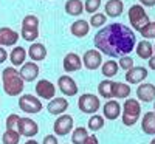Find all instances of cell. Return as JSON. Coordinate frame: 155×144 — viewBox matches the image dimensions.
Here are the masks:
<instances>
[{
    "label": "cell",
    "mask_w": 155,
    "mask_h": 144,
    "mask_svg": "<svg viewBox=\"0 0 155 144\" xmlns=\"http://www.w3.org/2000/svg\"><path fill=\"white\" fill-rule=\"evenodd\" d=\"M95 48L102 54L110 57L127 56L135 50L137 36L135 33L123 23H110L101 28L93 39Z\"/></svg>",
    "instance_id": "1"
},
{
    "label": "cell",
    "mask_w": 155,
    "mask_h": 144,
    "mask_svg": "<svg viewBox=\"0 0 155 144\" xmlns=\"http://www.w3.org/2000/svg\"><path fill=\"white\" fill-rule=\"evenodd\" d=\"M2 82H3V91L8 96H19L25 88V82L20 77L16 67H6L2 71Z\"/></svg>",
    "instance_id": "2"
},
{
    "label": "cell",
    "mask_w": 155,
    "mask_h": 144,
    "mask_svg": "<svg viewBox=\"0 0 155 144\" xmlns=\"http://www.w3.org/2000/svg\"><path fill=\"white\" fill-rule=\"evenodd\" d=\"M121 119L123 124L127 127H132L138 123L140 116H141V106H140V101L134 99V98H126L123 107H121Z\"/></svg>",
    "instance_id": "3"
},
{
    "label": "cell",
    "mask_w": 155,
    "mask_h": 144,
    "mask_svg": "<svg viewBox=\"0 0 155 144\" xmlns=\"http://www.w3.org/2000/svg\"><path fill=\"white\" fill-rule=\"evenodd\" d=\"M20 36H22L23 41H27V42H34L39 37V17L37 16L28 14V16L23 17Z\"/></svg>",
    "instance_id": "4"
},
{
    "label": "cell",
    "mask_w": 155,
    "mask_h": 144,
    "mask_svg": "<svg viewBox=\"0 0 155 144\" xmlns=\"http://www.w3.org/2000/svg\"><path fill=\"white\" fill-rule=\"evenodd\" d=\"M129 20L135 31H141L149 23V16L141 5H132L129 9Z\"/></svg>",
    "instance_id": "5"
},
{
    "label": "cell",
    "mask_w": 155,
    "mask_h": 144,
    "mask_svg": "<svg viewBox=\"0 0 155 144\" xmlns=\"http://www.w3.org/2000/svg\"><path fill=\"white\" fill-rule=\"evenodd\" d=\"M78 107H79V110L82 113L95 115L101 107V101L93 93H84V95H81L79 99H78Z\"/></svg>",
    "instance_id": "6"
},
{
    "label": "cell",
    "mask_w": 155,
    "mask_h": 144,
    "mask_svg": "<svg viewBox=\"0 0 155 144\" xmlns=\"http://www.w3.org/2000/svg\"><path fill=\"white\" fill-rule=\"evenodd\" d=\"M73 126H74V119L71 115H65L62 113L58 116V119L54 121L53 124V130H54V135H59V136H67L71 130H73Z\"/></svg>",
    "instance_id": "7"
},
{
    "label": "cell",
    "mask_w": 155,
    "mask_h": 144,
    "mask_svg": "<svg viewBox=\"0 0 155 144\" xmlns=\"http://www.w3.org/2000/svg\"><path fill=\"white\" fill-rule=\"evenodd\" d=\"M19 107L25 113L34 115V113H39L42 110V102L39 98H36L33 95H22L19 98Z\"/></svg>",
    "instance_id": "8"
},
{
    "label": "cell",
    "mask_w": 155,
    "mask_h": 144,
    "mask_svg": "<svg viewBox=\"0 0 155 144\" xmlns=\"http://www.w3.org/2000/svg\"><path fill=\"white\" fill-rule=\"evenodd\" d=\"M17 132L20 136H27V138H34L37 133H39V126L36 121H33L31 118H19L17 121Z\"/></svg>",
    "instance_id": "9"
},
{
    "label": "cell",
    "mask_w": 155,
    "mask_h": 144,
    "mask_svg": "<svg viewBox=\"0 0 155 144\" xmlns=\"http://www.w3.org/2000/svg\"><path fill=\"white\" fill-rule=\"evenodd\" d=\"M102 65V54L98 50H87L84 56H82V67H85L87 70H98Z\"/></svg>",
    "instance_id": "10"
},
{
    "label": "cell",
    "mask_w": 155,
    "mask_h": 144,
    "mask_svg": "<svg viewBox=\"0 0 155 144\" xmlns=\"http://www.w3.org/2000/svg\"><path fill=\"white\" fill-rule=\"evenodd\" d=\"M36 95L39 98H44V99H53L56 96V85L48 81V79H41L37 81L36 84Z\"/></svg>",
    "instance_id": "11"
},
{
    "label": "cell",
    "mask_w": 155,
    "mask_h": 144,
    "mask_svg": "<svg viewBox=\"0 0 155 144\" xmlns=\"http://www.w3.org/2000/svg\"><path fill=\"white\" fill-rule=\"evenodd\" d=\"M58 87H59V90L62 91L65 96H76L78 95V85H76V82H74V79L71 76H68V74H62V76H59V79H58Z\"/></svg>",
    "instance_id": "12"
},
{
    "label": "cell",
    "mask_w": 155,
    "mask_h": 144,
    "mask_svg": "<svg viewBox=\"0 0 155 144\" xmlns=\"http://www.w3.org/2000/svg\"><path fill=\"white\" fill-rule=\"evenodd\" d=\"M121 110L123 109H121L118 101L116 99H109L104 104V107H102V115H104L106 119L115 121V119H118V116H121Z\"/></svg>",
    "instance_id": "13"
},
{
    "label": "cell",
    "mask_w": 155,
    "mask_h": 144,
    "mask_svg": "<svg viewBox=\"0 0 155 144\" xmlns=\"http://www.w3.org/2000/svg\"><path fill=\"white\" fill-rule=\"evenodd\" d=\"M19 74L23 79V82H33V81L37 79V76H39V65L36 62H25L22 65Z\"/></svg>",
    "instance_id": "14"
},
{
    "label": "cell",
    "mask_w": 155,
    "mask_h": 144,
    "mask_svg": "<svg viewBox=\"0 0 155 144\" xmlns=\"http://www.w3.org/2000/svg\"><path fill=\"white\" fill-rule=\"evenodd\" d=\"M147 68H144V67H134L130 68V70H127V73H126V81L130 84V85H135V84H141L146 77H147Z\"/></svg>",
    "instance_id": "15"
},
{
    "label": "cell",
    "mask_w": 155,
    "mask_h": 144,
    "mask_svg": "<svg viewBox=\"0 0 155 144\" xmlns=\"http://www.w3.org/2000/svg\"><path fill=\"white\" fill-rule=\"evenodd\" d=\"M19 42V33L12 28H0V47H16Z\"/></svg>",
    "instance_id": "16"
},
{
    "label": "cell",
    "mask_w": 155,
    "mask_h": 144,
    "mask_svg": "<svg viewBox=\"0 0 155 144\" xmlns=\"http://www.w3.org/2000/svg\"><path fill=\"white\" fill-rule=\"evenodd\" d=\"M62 67H64V70H65L67 73L79 71L82 68V61L76 53H68V54H65V57H64Z\"/></svg>",
    "instance_id": "17"
},
{
    "label": "cell",
    "mask_w": 155,
    "mask_h": 144,
    "mask_svg": "<svg viewBox=\"0 0 155 144\" xmlns=\"http://www.w3.org/2000/svg\"><path fill=\"white\" fill-rule=\"evenodd\" d=\"M67 109H68V101L65 98H53V99H50L48 106H47V110L51 115H58V116L65 113Z\"/></svg>",
    "instance_id": "18"
},
{
    "label": "cell",
    "mask_w": 155,
    "mask_h": 144,
    "mask_svg": "<svg viewBox=\"0 0 155 144\" xmlns=\"http://www.w3.org/2000/svg\"><path fill=\"white\" fill-rule=\"evenodd\" d=\"M137 96L141 102H152L155 99V85L153 84H141L137 88Z\"/></svg>",
    "instance_id": "19"
},
{
    "label": "cell",
    "mask_w": 155,
    "mask_h": 144,
    "mask_svg": "<svg viewBox=\"0 0 155 144\" xmlns=\"http://www.w3.org/2000/svg\"><path fill=\"white\" fill-rule=\"evenodd\" d=\"M90 31V23L87 20H74L70 27V33L74 36V37H85Z\"/></svg>",
    "instance_id": "20"
},
{
    "label": "cell",
    "mask_w": 155,
    "mask_h": 144,
    "mask_svg": "<svg viewBox=\"0 0 155 144\" xmlns=\"http://www.w3.org/2000/svg\"><path fill=\"white\" fill-rule=\"evenodd\" d=\"M12 67H19V65H23L25 64V59H27V50L23 47H14L12 51L8 54Z\"/></svg>",
    "instance_id": "21"
},
{
    "label": "cell",
    "mask_w": 155,
    "mask_h": 144,
    "mask_svg": "<svg viewBox=\"0 0 155 144\" xmlns=\"http://www.w3.org/2000/svg\"><path fill=\"white\" fill-rule=\"evenodd\" d=\"M124 11L123 0H109L106 3V16L109 17H120Z\"/></svg>",
    "instance_id": "22"
},
{
    "label": "cell",
    "mask_w": 155,
    "mask_h": 144,
    "mask_svg": "<svg viewBox=\"0 0 155 144\" xmlns=\"http://www.w3.org/2000/svg\"><path fill=\"white\" fill-rule=\"evenodd\" d=\"M30 57H31V61H44L45 57H47V48H45V45L44 44H37V42H34V44H31V47L28 48V53H27Z\"/></svg>",
    "instance_id": "23"
},
{
    "label": "cell",
    "mask_w": 155,
    "mask_h": 144,
    "mask_svg": "<svg viewBox=\"0 0 155 144\" xmlns=\"http://www.w3.org/2000/svg\"><path fill=\"white\" fill-rule=\"evenodd\" d=\"M141 130L146 135H155V113L147 112L143 115V121H141Z\"/></svg>",
    "instance_id": "24"
},
{
    "label": "cell",
    "mask_w": 155,
    "mask_h": 144,
    "mask_svg": "<svg viewBox=\"0 0 155 144\" xmlns=\"http://www.w3.org/2000/svg\"><path fill=\"white\" fill-rule=\"evenodd\" d=\"M135 50H137L138 57H141V59H150L153 56V47H152V44L149 41L138 42L137 47H135Z\"/></svg>",
    "instance_id": "25"
},
{
    "label": "cell",
    "mask_w": 155,
    "mask_h": 144,
    "mask_svg": "<svg viewBox=\"0 0 155 144\" xmlns=\"http://www.w3.org/2000/svg\"><path fill=\"white\" fill-rule=\"evenodd\" d=\"M65 12L68 16H81V12H84V3L81 0H67Z\"/></svg>",
    "instance_id": "26"
},
{
    "label": "cell",
    "mask_w": 155,
    "mask_h": 144,
    "mask_svg": "<svg viewBox=\"0 0 155 144\" xmlns=\"http://www.w3.org/2000/svg\"><path fill=\"white\" fill-rule=\"evenodd\" d=\"M113 81L110 79H106V81H101L99 85H98V93L101 98H107V99H112L113 98Z\"/></svg>",
    "instance_id": "27"
},
{
    "label": "cell",
    "mask_w": 155,
    "mask_h": 144,
    "mask_svg": "<svg viewBox=\"0 0 155 144\" xmlns=\"http://www.w3.org/2000/svg\"><path fill=\"white\" fill-rule=\"evenodd\" d=\"M130 96V85L124 82H115L113 84V98L118 99H126Z\"/></svg>",
    "instance_id": "28"
},
{
    "label": "cell",
    "mask_w": 155,
    "mask_h": 144,
    "mask_svg": "<svg viewBox=\"0 0 155 144\" xmlns=\"http://www.w3.org/2000/svg\"><path fill=\"white\" fill-rule=\"evenodd\" d=\"M101 71H102V74H104V77L110 79V77H113L116 73H118V64H116L115 61H106L101 65Z\"/></svg>",
    "instance_id": "29"
},
{
    "label": "cell",
    "mask_w": 155,
    "mask_h": 144,
    "mask_svg": "<svg viewBox=\"0 0 155 144\" xmlns=\"http://www.w3.org/2000/svg\"><path fill=\"white\" fill-rule=\"evenodd\" d=\"M88 136V130L85 127H76L71 133V144H84Z\"/></svg>",
    "instance_id": "30"
},
{
    "label": "cell",
    "mask_w": 155,
    "mask_h": 144,
    "mask_svg": "<svg viewBox=\"0 0 155 144\" xmlns=\"http://www.w3.org/2000/svg\"><path fill=\"white\" fill-rule=\"evenodd\" d=\"M106 121H104V116H99V115H92L90 116V119L87 123V127L88 130H92V132H98V130H101L102 127H104Z\"/></svg>",
    "instance_id": "31"
},
{
    "label": "cell",
    "mask_w": 155,
    "mask_h": 144,
    "mask_svg": "<svg viewBox=\"0 0 155 144\" xmlns=\"http://www.w3.org/2000/svg\"><path fill=\"white\" fill-rule=\"evenodd\" d=\"M20 135L16 129H6L5 133L2 135V142L3 144H19Z\"/></svg>",
    "instance_id": "32"
},
{
    "label": "cell",
    "mask_w": 155,
    "mask_h": 144,
    "mask_svg": "<svg viewBox=\"0 0 155 144\" xmlns=\"http://www.w3.org/2000/svg\"><path fill=\"white\" fill-rule=\"evenodd\" d=\"M107 22V16L102 14V12H95V14H92V17H90V27H95V28H99L102 27V25H106Z\"/></svg>",
    "instance_id": "33"
},
{
    "label": "cell",
    "mask_w": 155,
    "mask_h": 144,
    "mask_svg": "<svg viewBox=\"0 0 155 144\" xmlns=\"http://www.w3.org/2000/svg\"><path fill=\"white\" fill-rule=\"evenodd\" d=\"M99 8H101V0H85L84 3V11L90 12V14H95Z\"/></svg>",
    "instance_id": "34"
},
{
    "label": "cell",
    "mask_w": 155,
    "mask_h": 144,
    "mask_svg": "<svg viewBox=\"0 0 155 144\" xmlns=\"http://www.w3.org/2000/svg\"><path fill=\"white\" fill-rule=\"evenodd\" d=\"M140 33L144 39H155V22H149Z\"/></svg>",
    "instance_id": "35"
},
{
    "label": "cell",
    "mask_w": 155,
    "mask_h": 144,
    "mask_svg": "<svg viewBox=\"0 0 155 144\" xmlns=\"http://www.w3.org/2000/svg\"><path fill=\"white\" fill-rule=\"evenodd\" d=\"M134 67V59L130 57V56H121V59H120V68H123V70H130Z\"/></svg>",
    "instance_id": "36"
},
{
    "label": "cell",
    "mask_w": 155,
    "mask_h": 144,
    "mask_svg": "<svg viewBox=\"0 0 155 144\" xmlns=\"http://www.w3.org/2000/svg\"><path fill=\"white\" fill-rule=\"evenodd\" d=\"M19 115H16V113H11V115H8V118H6V129H14L16 126H17V121H19Z\"/></svg>",
    "instance_id": "37"
},
{
    "label": "cell",
    "mask_w": 155,
    "mask_h": 144,
    "mask_svg": "<svg viewBox=\"0 0 155 144\" xmlns=\"http://www.w3.org/2000/svg\"><path fill=\"white\" fill-rule=\"evenodd\" d=\"M44 144H59V141H58L56 135H47L44 138Z\"/></svg>",
    "instance_id": "38"
},
{
    "label": "cell",
    "mask_w": 155,
    "mask_h": 144,
    "mask_svg": "<svg viewBox=\"0 0 155 144\" xmlns=\"http://www.w3.org/2000/svg\"><path fill=\"white\" fill-rule=\"evenodd\" d=\"M84 144H99V141H98V138H96V135H88Z\"/></svg>",
    "instance_id": "39"
},
{
    "label": "cell",
    "mask_w": 155,
    "mask_h": 144,
    "mask_svg": "<svg viewBox=\"0 0 155 144\" xmlns=\"http://www.w3.org/2000/svg\"><path fill=\"white\" fill-rule=\"evenodd\" d=\"M6 59H8V53H6V50L0 47V64H3Z\"/></svg>",
    "instance_id": "40"
},
{
    "label": "cell",
    "mask_w": 155,
    "mask_h": 144,
    "mask_svg": "<svg viewBox=\"0 0 155 144\" xmlns=\"http://www.w3.org/2000/svg\"><path fill=\"white\" fill-rule=\"evenodd\" d=\"M141 6H155V0H140Z\"/></svg>",
    "instance_id": "41"
},
{
    "label": "cell",
    "mask_w": 155,
    "mask_h": 144,
    "mask_svg": "<svg viewBox=\"0 0 155 144\" xmlns=\"http://www.w3.org/2000/svg\"><path fill=\"white\" fill-rule=\"evenodd\" d=\"M149 61V68L150 70H155V56H152L150 59H147Z\"/></svg>",
    "instance_id": "42"
},
{
    "label": "cell",
    "mask_w": 155,
    "mask_h": 144,
    "mask_svg": "<svg viewBox=\"0 0 155 144\" xmlns=\"http://www.w3.org/2000/svg\"><path fill=\"white\" fill-rule=\"evenodd\" d=\"M25 144H39V142H37L36 139H33V138H30V139H28L27 142H25Z\"/></svg>",
    "instance_id": "43"
},
{
    "label": "cell",
    "mask_w": 155,
    "mask_h": 144,
    "mask_svg": "<svg viewBox=\"0 0 155 144\" xmlns=\"http://www.w3.org/2000/svg\"><path fill=\"white\" fill-rule=\"evenodd\" d=\"M149 144H155V138H152V141H150Z\"/></svg>",
    "instance_id": "44"
},
{
    "label": "cell",
    "mask_w": 155,
    "mask_h": 144,
    "mask_svg": "<svg viewBox=\"0 0 155 144\" xmlns=\"http://www.w3.org/2000/svg\"><path fill=\"white\" fill-rule=\"evenodd\" d=\"M153 113H155V102H153Z\"/></svg>",
    "instance_id": "45"
},
{
    "label": "cell",
    "mask_w": 155,
    "mask_h": 144,
    "mask_svg": "<svg viewBox=\"0 0 155 144\" xmlns=\"http://www.w3.org/2000/svg\"><path fill=\"white\" fill-rule=\"evenodd\" d=\"M152 47H153V51H155V45H152Z\"/></svg>",
    "instance_id": "46"
}]
</instances>
